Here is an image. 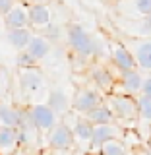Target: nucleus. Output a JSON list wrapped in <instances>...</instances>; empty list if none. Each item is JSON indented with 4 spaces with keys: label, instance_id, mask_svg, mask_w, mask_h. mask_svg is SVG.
Segmentation results:
<instances>
[{
    "label": "nucleus",
    "instance_id": "obj_8",
    "mask_svg": "<svg viewBox=\"0 0 151 155\" xmlns=\"http://www.w3.org/2000/svg\"><path fill=\"white\" fill-rule=\"evenodd\" d=\"M19 87L23 93L27 95H35L37 91H41L45 87V78H43L41 70L33 68H21L19 70Z\"/></svg>",
    "mask_w": 151,
    "mask_h": 155
},
{
    "label": "nucleus",
    "instance_id": "obj_10",
    "mask_svg": "<svg viewBox=\"0 0 151 155\" xmlns=\"http://www.w3.org/2000/svg\"><path fill=\"white\" fill-rule=\"evenodd\" d=\"M27 18H29V25L31 27L45 29L51 23L52 14L45 2H37V4H27Z\"/></svg>",
    "mask_w": 151,
    "mask_h": 155
},
{
    "label": "nucleus",
    "instance_id": "obj_29",
    "mask_svg": "<svg viewBox=\"0 0 151 155\" xmlns=\"http://www.w3.org/2000/svg\"><path fill=\"white\" fill-rule=\"evenodd\" d=\"M23 4H37V2H43V0H21Z\"/></svg>",
    "mask_w": 151,
    "mask_h": 155
},
{
    "label": "nucleus",
    "instance_id": "obj_2",
    "mask_svg": "<svg viewBox=\"0 0 151 155\" xmlns=\"http://www.w3.org/2000/svg\"><path fill=\"white\" fill-rule=\"evenodd\" d=\"M109 109L113 110L114 118L120 120H134L138 118V105L132 95H124V93H113L107 101Z\"/></svg>",
    "mask_w": 151,
    "mask_h": 155
},
{
    "label": "nucleus",
    "instance_id": "obj_3",
    "mask_svg": "<svg viewBox=\"0 0 151 155\" xmlns=\"http://www.w3.org/2000/svg\"><path fill=\"white\" fill-rule=\"evenodd\" d=\"M114 12L124 19H140L151 14V0H116Z\"/></svg>",
    "mask_w": 151,
    "mask_h": 155
},
{
    "label": "nucleus",
    "instance_id": "obj_5",
    "mask_svg": "<svg viewBox=\"0 0 151 155\" xmlns=\"http://www.w3.org/2000/svg\"><path fill=\"white\" fill-rule=\"evenodd\" d=\"M126 48L130 51L136 66H140L142 70H151V39L132 37Z\"/></svg>",
    "mask_w": 151,
    "mask_h": 155
},
{
    "label": "nucleus",
    "instance_id": "obj_17",
    "mask_svg": "<svg viewBox=\"0 0 151 155\" xmlns=\"http://www.w3.org/2000/svg\"><path fill=\"white\" fill-rule=\"evenodd\" d=\"M31 37H33V33H31V29L25 27V29H8V43L12 45L16 51H25L27 45H29V41H31Z\"/></svg>",
    "mask_w": 151,
    "mask_h": 155
},
{
    "label": "nucleus",
    "instance_id": "obj_22",
    "mask_svg": "<svg viewBox=\"0 0 151 155\" xmlns=\"http://www.w3.org/2000/svg\"><path fill=\"white\" fill-rule=\"evenodd\" d=\"M99 155H128V149L120 140H113V142H107L105 145H101Z\"/></svg>",
    "mask_w": 151,
    "mask_h": 155
},
{
    "label": "nucleus",
    "instance_id": "obj_11",
    "mask_svg": "<svg viewBox=\"0 0 151 155\" xmlns=\"http://www.w3.org/2000/svg\"><path fill=\"white\" fill-rule=\"evenodd\" d=\"M120 130L118 126L114 124H101V126H93V134H91V149H97L99 151L101 145H105L107 142H113V140L118 138Z\"/></svg>",
    "mask_w": 151,
    "mask_h": 155
},
{
    "label": "nucleus",
    "instance_id": "obj_6",
    "mask_svg": "<svg viewBox=\"0 0 151 155\" xmlns=\"http://www.w3.org/2000/svg\"><path fill=\"white\" fill-rule=\"evenodd\" d=\"M74 134L72 128L64 122H56L54 128L48 132V145L56 151H66V149L74 147Z\"/></svg>",
    "mask_w": 151,
    "mask_h": 155
},
{
    "label": "nucleus",
    "instance_id": "obj_14",
    "mask_svg": "<svg viewBox=\"0 0 151 155\" xmlns=\"http://www.w3.org/2000/svg\"><path fill=\"white\" fill-rule=\"evenodd\" d=\"M25 52L35 62H39L51 52V41L45 39L43 35H33L31 41H29V45H27V48H25Z\"/></svg>",
    "mask_w": 151,
    "mask_h": 155
},
{
    "label": "nucleus",
    "instance_id": "obj_13",
    "mask_svg": "<svg viewBox=\"0 0 151 155\" xmlns=\"http://www.w3.org/2000/svg\"><path fill=\"white\" fill-rule=\"evenodd\" d=\"M19 147L16 128H0V155H14Z\"/></svg>",
    "mask_w": 151,
    "mask_h": 155
},
{
    "label": "nucleus",
    "instance_id": "obj_27",
    "mask_svg": "<svg viewBox=\"0 0 151 155\" xmlns=\"http://www.w3.org/2000/svg\"><path fill=\"white\" fill-rule=\"evenodd\" d=\"M14 4H16V0H0V16H6L14 8Z\"/></svg>",
    "mask_w": 151,
    "mask_h": 155
},
{
    "label": "nucleus",
    "instance_id": "obj_1",
    "mask_svg": "<svg viewBox=\"0 0 151 155\" xmlns=\"http://www.w3.org/2000/svg\"><path fill=\"white\" fill-rule=\"evenodd\" d=\"M66 39H68L70 48L76 54H80L81 58H89V56L99 54V43H97V39L91 33H87L81 25H77V23H70L68 25Z\"/></svg>",
    "mask_w": 151,
    "mask_h": 155
},
{
    "label": "nucleus",
    "instance_id": "obj_16",
    "mask_svg": "<svg viewBox=\"0 0 151 155\" xmlns=\"http://www.w3.org/2000/svg\"><path fill=\"white\" fill-rule=\"evenodd\" d=\"M47 107L54 114H66L68 109H70V101H68V97L62 89H52L51 93H48Z\"/></svg>",
    "mask_w": 151,
    "mask_h": 155
},
{
    "label": "nucleus",
    "instance_id": "obj_26",
    "mask_svg": "<svg viewBox=\"0 0 151 155\" xmlns=\"http://www.w3.org/2000/svg\"><path fill=\"white\" fill-rule=\"evenodd\" d=\"M43 31H45V35H43L45 39H48V37H51V39H58V37H60V27H58V25H52V23H48Z\"/></svg>",
    "mask_w": 151,
    "mask_h": 155
},
{
    "label": "nucleus",
    "instance_id": "obj_24",
    "mask_svg": "<svg viewBox=\"0 0 151 155\" xmlns=\"http://www.w3.org/2000/svg\"><path fill=\"white\" fill-rule=\"evenodd\" d=\"M136 105H138V116L143 120H151V99L140 95L136 99Z\"/></svg>",
    "mask_w": 151,
    "mask_h": 155
},
{
    "label": "nucleus",
    "instance_id": "obj_19",
    "mask_svg": "<svg viewBox=\"0 0 151 155\" xmlns=\"http://www.w3.org/2000/svg\"><path fill=\"white\" fill-rule=\"evenodd\" d=\"M72 134H74V142L89 143L91 142V134H93V124H91L87 118H84V116H77L74 128H72Z\"/></svg>",
    "mask_w": 151,
    "mask_h": 155
},
{
    "label": "nucleus",
    "instance_id": "obj_23",
    "mask_svg": "<svg viewBox=\"0 0 151 155\" xmlns=\"http://www.w3.org/2000/svg\"><path fill=\"white\" fill-rule=\"evenodd\" d=\"M132 21H136L134 33L138 35V39H151V14L140 19H132Z\"/></svg>",
    "mask_w": 151,
    "mask_h": 155
},
{
    "label": "nucleus",
    "instance_id": "obj_30",
    "mask_svg": "<svg viewBox=\"0 0 151 155\" xmlns=\"http://www.w3.org/2000/svg\"><path fill=\"white\" fill-rule=\"evenodd\" d=\"M0 91H2V78H0Z\"/></svg>",
    "mask_w": 151,
    "mask_h": 155
},
{
    "label": "nucleus",
    "instance_id": "obj_15",
    "mask_svg": "<svg viewBox=\"0 0 151 155\" xmlns=\"http://www.w3.org/2000/svg\"><path fill=\"white\" fill-rule=\"evenodd\" d=\"M120 84L126 95H136L142 91V84H143V76L138 70H130V72H122Z\"/></svg>",
    "mask_w": 151,
    "mask_h": 155
},
{
    "label": "nucleus",
    "instance_id": "obj_18",
    "mask_svg": "<svg viewBox=\"0 0 151 155\" xmlns=\"http://www.w3.org/2000/svg\"><path fill=\"white\" fill-rule=\"evenodd\" d=\"M84 118H87L93 126H101V124H113L114 114H113V110L109 109L107 103H101V105H97L87 116H84Z\"/></svg>",
    "mask_w": 151,
    "mask_h": 155
},
{
    "label": "nucleus",
    "instance_id": "obj_21",
    "mask_svg": "<svg viewBox=\"0 0 151 155\" xmlns=\"http://www.w3.org/2000/svg\"><path fill=\"white\" fill-rule=\"evenodd\" d=\"M19 126V109L0 103V128H16Z\"/></svg>",
    "mask_w": 151,
    "mask_h": 155
},
{
    "label": "nucleus",
    "instance_id": "obj_7",
    "mask_svg": "<svg viewBox=\"0 0 151 155\" xmlns=\"http://www.w3.org/2000/svg\"><path fill=\"white\" fill-rule=\"evenodd\" d=\"M101 103H103V99H101L99 91L84 87V89H80V91L76 93L74 103H72V109H74L80 116H87L97 105H101Z\"/></svg>",
    "mask_w": 151,
    "mask_h": 155
},
{
    "label": "nucleus",
    "instance_id": "obj_4",
    "mask_svg": "<svg viewBox=\"0 0 151 155\" xmlns=\"http://www.w3.org/2000/svg\"><path fill=\"white\" fill-rule=\"evenodd\" d=\"M29 118H31L33 126L37 132H51L56 124V114L47 107V103H37L29 107Z\"/></svg>",
    "mask_w": 151,
    "mask_h": 155
},
{
    "label": "nucleus",
    "instance_id": "obj_12",
    "mask_svg": "<svg viewBox=\"0 0 151 155\" xmlns=\"http://www.w3.org/2000/svg\"><path fill=\"white\" fill-rule=\"evenodd\" d=\"M4 23L8 29H25L29 27V18H27V4L16 2L14 8L4 16Z\"/></svg>",
    "mask_w": 151,
    "mask_h": 155
},
{
    "label": "nucleus",
    "instance_id": "obj_20",
    "mask_svg": "<svg viewBox=\"0 0 151 155\" xmlns=\"http://www.w3.org/2000/svg\"><path fill=\"white\" fill-rule=\"evenodd\" d=\"M91 80H93L95 85L99 87L101 91H105V93H109L114 87V78L110 76L109 70L103 68V66H95L93 70H91Z\"/></svg>",
    "mask_w": 151,
    "mask_h": 155
},
{
    "label": "nucleus",
    "instance_id": "obj_28",
    "mask_svg": "<svg viewBox=\"0 0 151 155\" xmlns=\"http://www.w3.org/2000/svg\"><path fill=\"white\" fill-rule=\"evenodd\" d=\"M140 95L151 99V78H143V84H142V91H140Z\"/></svg>",
    "mask_w": 151,
    "mask_h": 155
},
{
    "label": "nucleus",
    "instance_id": "obj_25",
    "mask_svg": "<svg viewBox=\"0 0 151 155\" xmlns=\"http://www.w3.org/2000/svg\"><path fill=\"white\" fill-rule=\"evenodd\" d=\"M16 64L19 66V70H21V68H33V66L37 64V62L33 60V58L29 56L25 51H19V52H18V56H16Z\"/></svg>",
    "mask_w": 151,
    "mask_h": 155
},
{
    "label": "nucleus",
    "instance_id": "obj_9",
    "mask_svg": "<svg viewBox=\"0 0 151 155\" xmlns=\"http://www.w3.org/2000/svg\"><path fill=\"white\" fill-rule=\"evenodd\" d=\"M109 51H110V60H113V64L120 70V74L138 68L132 54H130V51L126 48V45H122V43H113Z\"/></svg>",
    "mask_w": 151,
    "mask_h": 155
}]
</instances>
